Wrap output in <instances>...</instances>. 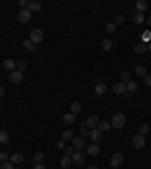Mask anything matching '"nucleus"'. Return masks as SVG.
Listing matches in <instances>:
<instances>
[{
    "label": "nucleus",
    "instance_id": "obj_11",
    "mask_svg": "<svg viewBox=\"0 0 151 169\" xmlns=\"http://www.w3.org/2000/svg\"><path fill=\"white\" fill-rule=\"evenodd\" d=\"M86 151H88L89 156L95 157V156H98V154H100V145H97V144L88 145V146H86Z\"/></svg>",
    "mask_w": 151,
    "mask_h": 169
},
{
    "label": "nucleus",
    "instance_id": "obj_5",
    "mask_svg": "<svg viewBox=\"0 0 151 169\" xmlns=\"http://www.w3.org/2000/svg\"><path fill=\"white\" fill-rule=\"evenodd\" d=\"M132 144H133V146L136 148V150H142L143 146H145V136L142 135H136L133 137V141H132Z\"/></svg>",
    "mask_w": 151,
    "mask_h": 169
},
{
    "label": "nucleus",
    "instance_id": "obj_18",
    "mask_svg": "<svg viewBox=\"0 0 151 169\" xmlns=\"http://www.w3.org/2000/svg\"><path fill=\"white\" fill-rule=\"evenodd\" d=\"M70 109H71V113H73V115H79V113L82 112V104L79 101H73L71 106H70Z\"/></svg>",
    "mask_w": 151,
    "mask_h": 169
},
{
    "label": "nucleus",
    "instance_id": "obj_6",
    "mask_svg": "<svg viewBox=\"0 0 151 169\" xmlns=\"http://www.w3.org/2000/svg\"><path fill=\"white\" fill-rule=\"evenodd\" d=\"M9 82L12 84H18L23 82V73H20V71H12V73H9Z\"/></svg>",
    "mask_w": 151,
    "mask_h": 169
},
{
    "label": "nucleus",
    "instance_id": "obj_21",
    "mask_svg": "<svg viewBox=\"0 0 151 169\" xmlns=\"http://www.w3.org/2000/svg\"><path fill=\"white\" fill-rule=\"evenodd\" d=\"M134 73H136V76L139 77H145L147 76V68L143 67V65H136V68H134Z\"/></svg>",
    "mask_w": 151,
    "mask_h": 169
},
{
    "label": "nucleus",
    "instance_id": "obj_51",
    "mask_svg": "<svg viewBox=\"0 0 151 169\" xmlns=\"http://www.w3.org/2000/svg\"><path fill=\"white\" fill-rule=\"evenodd\" d=\"M0 107H2V100H0Z\"/></svg>",
    "mask_w": 151,
    "mask_h": 169
},
{
    "label": "nucleus",
    "instance_id": "obj_9",
    "mask_svg": "<svg viewBox=\"0 0 151 169\" xmlns=\"http://www.w3.org/2000/svg\"><path fill=\"white\" fill-rule=\"evenodd\" d=\"M73 148H74V151H82L83 148H86V144H85V141L82 137H74L73 141Z\"/></svg>",
    "mask_w": 151,
    "mask_h": 169
},
{
    "label": "nucleus",
    "instance_id": "obj_33",
    "mask_svg": "<svg viewBox=\"0 0 151 169\" xmlns=\"http://www.w3.org/2000/svg\"><path fill=\"white\" fill-rule=\"evenodd\" d=\"M42 160H44V154H42V152H36V154L34 156L35 163H42Z\"/></svg>",
    "mask_w": 151,
    "mask_h": 169
},
{
    "label": "nucleus",
    "instance_id": "obj_49",
    "mask_svg": "<svg viewBox=\"0 0 151 169\" xmlns=\"http://www.w3.org/2000/svg\"><path fill=\"white\" fill-rule=\"evenodd\" d=\"M88 169H98V168H97V166H94V165H92V166H88Z\"/></svg>",
    "mask_w": 151,
    "mask_h": 169
},
{
    "label": "nucleus",
    "instance_id": "obj_7",
    "mask_svg": "<svg viewBox=\"0 0 151 169\" xmlns=\"http://www.w3.org/2000/svg\"><path fill=\"white\" fill-rule=\"evenodd\" d=\"M86 122V127L88 128H98V124H100V119L97 115H91V116H88V119L85 121Z\"/></svg>",
    "mask_w": 151,
    "mask_h": 169
},
{
    "label": "nucleus",
    "instance_id": "obj_16",
    "mask_svg": "<svg viewBox=\"0 0 151 169\" xmlns=\"http://www.w3.org/2000/svg\"><path fill=\"white\" fill-rule=\"evenodd\" d=\"M95 94L98 95V97H101V95H104V94L107 92V86L104 83H98V84H95Z\"/></svg>",
    "mask_w": 151,
    "mask_h": 169
},
{
    "label": "nucleus",
    "instance_id": "obj_22",
    "mask_svg": "<svg viewBox=\"0 0 151 169\" xmlns=\"http://www.w3.org/2000/svg\"><path fill=\"white\" fill-rule=\"evenodd\" d=\"M73 139H74V131H71V130H65V131L62 133V141H64V142L73 141Z\"/></svg>",
    "mask_w": 151,
    "mask_h": 169
},
{
    "label": "nucleus",
    "instance_id": "obj_30",
    "mask_svg": "<svg viewBox=\"0 0 151 169\" xmlns=\"http://www.w3.org/2000/svg\"><path fill=\"white\" fill-rule=\"evenodd\" d=\"M148 131H150V125L148 124H141L139 125V135L145 136V135H148Z\"/></svg>",
    "mask_w": 151,
    "mask_h": 169
},
{
    "label": "nucleus",
    "instance_id": "obj_47",
    "mask_svg": "<svg viewBox=\"0 0 151 169\" xmlns=\"http://www.w3.org/2000/svg\"><path fill=\"white\" fill-rule=\"evenodd\" d=\"M124 95H126L127 98H132V97H133V94H132V92H128V91H127V92L124 94Z\"/></svg>",
    "mask_w": 151,
    "mask_h": 169
},
{
    "label": "nucleus",
    "instance_id": "obj_52",
    "mask_svg": "<svg viewBox=\"0 0 151 169\" xmlns=\"http://www.w3.org/2000/svg\"><path fill=\"white\" fill-rule=\"evenodd\" d=\"M17 169H21V168H17Z\"/></svg>",
    "mask_w": 151,
    "mask_h": 169
},
{
    "label": "nucleus",
    "instance_id": "obj_20",
    "mask_svg": "<svg viewBox=\"0 0 151 169\" xmlns=\"http://www.w3.org/2000/svg\"><path fill=\"white\" fill-rule=\"evenodd\" d=\"M147 50H148V49H147V44H145V42H139V44L134 45V51H136L138 54H143Z\"/></svg>",
    "mask_w": 151,
    "mask_h": 169
},
{
    "label": "nucleus",
    "instance_id": "obj_34",
    "mask_svg": "<svg viewBox=\"0 0 151 169\" xmlns=\"http://www.w3.org/2000/svg\"><path fill=\"white\" fill-rule=\"evenodd\" d=\"M80 135H82V137H88V136L91 135V131L86 128V127H80V131H79Z\"/></svg>",
    "mask_w": 151,
    "mask_h": 169
},
{
    "label": "nucleus",
    "instance_id": "obj_28",
    "mask_svg": "<svg viewBox=\"0 0 151 169\" xmlns=\"http://www.w3.org/2000/svg\"><path fill=\"white\" fill-rule=\"evenodd\" d=\"M138 89H139V84L136 83V82H130V83H127V91H128V92H136V91H138Z\"/></svg>",
    "mask_w": 151,
    "mask_h": 169
},
{
    "label": "nucleus",
    "instance_id": "obj_31",
    "mask_svg": "<svg viewBox=\"0 0 151 169\" xmlns=\"http://www.w3.org/2000/svg\"><path fill=\"white\" fill-rule=\"evenodd\" d=\"M26 67H27V64H26L24 60H18V62H17V67H15V69H17V71H20V73H23V71L26 69Z\"/></svg>",
    "mask_w": 151,
    "mask_h": 169
},
{
    "label": "nucleus",
    "instance_id": "obj_43",
    "mask_svg": "<svg viewBox=\"0 0 151 169\" xmlns=\"http://www.w3.org/2000/svg\"><path fill=\"white\" fill-rule=\"evenodd\" d=\"M56 148H58V150H64V148H65V142H64V141H59L58 144H56Z\"/></svg>",
    "mask_w": 151,
    "mask_h": 169
},
{
    "label": "nucleus",
    "instance_id": "obj_39",
    "mask_svg": "<svg viewBox=\"0 0 151 169\" xmlns=\"http://www.w3.org/2000/svg\"><path fill=\"white\" fill-rule=\"evenodd\" d=\"M150 38H151V33L148 32V30H145V32L142 33V39H143V41H148V42H150Z\"/></svg>",
    "mask_w": 151,
    "mask_h": 169
},
{
    "label": "nucleus",
    "instance_id": "obj_8",
    "mask_svg": "<svg viewBox=\"0 0 151 169\" xmlns=\"http://www.w3.org/2000/svg\"><path fill=\"white\" fill-rule=\"evenodd\" d=\"M89 137L94 141V144H100L101 141H103V131H101L100 128H94V130H91Z\"/></svg>",
    "mask_w": 151,
    "mask_h": 169
},
{
    "label": "nucleus",
    "instance_id": "obj_29",
    "mask_svg": "<svg viewBox=\"0 0 151 169\" xmlns=\"http://www.w3.org/2000/svg\"><path fill=\"white\" fill-rule=\"evenodd\" d=\"M59 163H60V166H62V168H68V166H70V163H71V157L64 156V157L60 159V161H59Z\"/></svg>",
    "mask_w": 151,
    "mask_h": 169
},
{
    "label": "nucleus",
    "instance_id": "obj_36",
    "mask_svg": "<svg viewBox=\"0 0 151 169\" xmlns=\"http://www.w3.org/2000/svg\"><path fill=\"white\" fill-rule=\"evenodd\" d=\"M64 151H65V156L71 157V156H73V152H74V148H73V146H65V148H64Z\"/></svg>",
    "mask_w": 151,
    "mask_h": 169
},
{
    "label": "nucleus",
    "instance_id": "obj_27",
    "mask_svg": "<svg viewBox=\"0 0 151 169\" xmlns=\"http://www.w3.org/2000/svg\"><path fill=\"white\" fill-rule=\"evenodd\" d=\"M110 122L109 121H100V124H98V128H100L101 131H109L110 130Z\"/></svg>",
    "mask_w": 151,
    "mask_h": 169
},
{
    "label": "nucleus",
    "instance_id": "obj_45",
    "mask_svg": "<svg viewBox=\"0 0 151 169\" xmlns=\"http://www.w3.org/2000/svg\"><path fill=\"white\" fill-rule=\"evenodd\" d=\"M18 5L24 8V6H27V2H26V0H18Z\"/></svg>",
    "mask_w": 151,
    "mask_h": 169
},
{
    "label": "nucleus",
    "instance_id": "obj_19",
    "mask_svg": "<svg viewBox=\"0 0 151 169\" xmlns=\"http://www.w3.org/2000/svg\"><path fill=\"white\" fill-rule=\"evenodd\" d=\"M62 121H64V124H67V125H71V124H74L76 115H73V113H65V115L62 116Z\"/></svg>",
    "mask_w": 151,
    "mask_h": 169
},
{
    "label": "nucleus",
    "instance_id": "obj_1",
    "mask_svg": "<svg viewBox=\"0 0 151 169\" xmlns=\"http://www.w3.org/2000/svg\"><path fill=\"white\" fill-rule=\"evenodd\" d=\"M126 124V116H124V113H115L113 116H112V124L110 125L113 127V128H121V127H124Z\"/></svg>",
    "mask_w": 151,
    "mask_h": 169
},
{
    "label": "nucleus",
    "instance_id": "obj_14",
    "mask_svg": "<svg viewBox=\"0 0 151 169\" xmlns=\"http://www.w3.org/2000/svg\"><path fill=\"white\" fill-rule=\"evenodd\" d=\"M27 9H29L30 12H38V11L41 9V3H39V2H35V0L27 2Z\"/></svg>",
    "mask_w": 151,
    "mask_h": 169
},
{
    "label": "nucleus",
    "instance_id": "obj_32",
    "mask_svg": "<svg viewBox=\"0 0 151 169\" xmlns=\"http://www.w3.org/2000/svg\"><path fill=\"white\" fill-rule=\"evenodd\" d=\"M115 30H117V24H115V23H109V24L106 26V32L109 35L115 33Z\"/></svg>",
    "mask_w": 151,
    "mask_h": 169
},
{
    "label": "nucleus",
    "instance_id": "obj_24",
    "mask_svg": "<svg viewBox=\"0 0 151 169\" xmlns=\"http://www.w3.org/2000/svg\"><path fill=\"white\" fill-rule=\"evenodd\" d=\"M133 21L136 23V24H142L143 21H145V17H143V14H141V12H134Z\"/></svg>",
    "mask_w": 151,
    "mask_h": 169
},
{
    "label": "nucleus",
    "instance_id": "obj_48",
    "mask_svg": "<svg viewBox=\"0 0 151 169\" xmlns=\"http://www.w3.org/2000/svg\"><path fill=\"white\" fill-rule=\"evenodd\" d=\"M147 49H148V51H151V41L147 44Z\"/></svg>",
    "mask_w": 151,
    "mask_h": 169
},
{
    "label": "nucleus",
    "instance_id": "obj_15",
    "mask_svg": "<svg viewBox=\"0 0 151 169\" xmlns=\"http://www.w3.org/2000/svg\"><path fill=\"white\" fill-rule=\"evenodd\" d=\"M147 9H148V3H147L145 0H138V2H136V11H138V12L143 14Z\"/></svg>",
    "mask_w": 151,
    "mask_h": 169
},
{
    "label": "nucleus",
    "instance_id": "obj_38",
    "mask_svg": "<svg viewBox=\"0 0 151 169\" xmlns=\"http://www.w3.org/2000/svg\"><path fill=\"white\" fill-rule=\"evenodd\" d=\"M143 83L147 84L148 88H151V76H150V74H147V76L143 77Z\"/></svg>",
    "mask_w": 151,
    "mask_h": 169
},
{
    "label": "nucleus",
    "instance_id": "obj_3",
    "mask_svg": "<svg viewBox=\"0 0 151 169\" xmlns=\"http://www.w3.org/2000/svg\"><path fill=\"white\" fill-rule=\"evenodd\" d=\"M30 18H32V12L27 8L18 11V21H20V23H29Z\"/></svg>",
    "mask_w": 151,
    "mask_h": 169
},
{
    "label": "nucleus",
    "instance_id": "obj_2",
    "mask_svg": "<svg viewBox=\"0 0 151 169\" xmlns=\"http://www.w3.org/2000/svg\"><path fill=\"white\" fill-rule=\"evenodd\" d=\"M110 165H112V168H121L122 165H124V156L121 154V152H115L112 157H110Z\"/></svg>",
    "mask_w": 151,
    "mask_h": 169
},
{
    "label": "nucleus",
    "instance_id": "obj_46",
    "mask_svg": "<svg viewBox=\"0 0 151 169\" xmlns=\"http://www.w3.org/2000/svg\"><path fill=\"white\" fill-rule=\"evenodd\" d=\"M5 92H6V89H5L3 86H0V97H3V95H5Z\"/></svg>",
    "mask_w": 151,
    "mask_h": 169
},
{
    "label": "nucleus",
    "instance_id": "obj_17",
    "mask_svg": "<svg viewBox=\"0 0 151 169\" xmlns=\"http://www.w3.org/2000/svg\"><path fill=\"white\" fill-rule=\"evenodd\" d=\"M9 159H11V163H14V165H20L21 161L24 160V157L20 152H14L12 156H9Z\"/></svg>",
    "mask_w": 151,
    "mask_h": 169
},
{
    "label": "nucleus",
    "instance_id": "obj_23",
    "mask_svg": "<svg viewBox=\"0 0 151 169\" xmlns=\"http://www.w3.org/2000/svg\"><path fill=\"white\" fill-rule=\"evenodd\" d=\"M9 142V135H8V131L3 128V130H0V144H8Z\"/></svg>",
    "mask_w": 151,
    "mask_h": 169
},
{
    "label": "nucleus",
    "instance_id": "obj_25",
    "mask_svg": "<svg viewBox=\"0 0 151 169\" xmlns=\"http://www.w3.org/2000/svg\"><path fill=\"white\" fill-rule=\"evenodd\" d=\"M101 49H103L104 51H109L110 49H112V39H109V38L103 39V42H101Z\"/></svg>",
    "mask_w": 151,
    "mask_h": 169
},
{
    "label": "nucleus",
    "instance_id": "obj_12",
    "mask_svg": "<svg viewBox=\"0 0 151 169\" xmlns=\"http://www.w3.org/2000/svg\"><path fill=\"white\" fill-rule=\"evenodd\" d=\"M15 67H17V62L12 60V59H6L5 62H3V68H5L6 71H9V73L15 71Z\"/></svg>",
    "mask_w": 151,
    "mask_h": 169
},
{
    "label": "nucleus",
    "instance_id": "obj_41",
    "mask_svg": "<svg viewBox=\"0 0 151 169\" xmlns=\"http://www.w3.org/2000/svg\"><path fill=\"white\" fill-rule=\"evenodd\" d=\"M38 50H39V45H38V44H32V47L29 49V51H30V53H36Z\"/></svg>",
    "mask_w": 151,
    "mask_h": 169
},
{
    "label": "nucleus",
    "instance_id": "obj_44",
    "mask_svg": "<svg viewBox=\"0 0 151 169\" xmlns=\"http://www.w3.org/2000/svg\"><path fill=\"white\" fill-rule=\"evenodd\" d=\"M34 169H47V168H45L42 163H36V165L34 166Z\"/></svg>",
    "mask_w": 151,
    "mask_h": 169
},
{
    "label": "nucleus",
    "instance_id": "obj_10",
    "mask_svg": "<svg viewBox=\"0 0 151 169\" xmlns=\"http://www.w3.org/2000/svg\"><path fill=\"white\" fill-rule=\"evenodd\" d=\"M71 161H74L76 165H82L85 161V156L80 151H74L73 156H71Z\"/></svg>",
    "mask_w": 151,
    "mask_h": 169
},
{
    "label": "nucleus",
    "instance_id": "obj_40",
    "mask_svg": "<svg viewBox=\"0 0 151 169\" xmlns=\"http://www.w3.org/2000/svg\"><path fill=\"white\" fill-rule=\"evenodd\" d=\"M32 44H34V42L30 41V39H24V41H23V45H24V49H27V50L32 47Z\"/></svg>",
    "mask_w": 151,
    "mask_h": 169
},
{
    "label": "nucleus",
    "instance_id": "obj_37",
    "mask_svg": "<svg viewBox=\"0 0 151 169\" xmlns=\"http://www.w3.org/2000/svg\"><path fill=\"white\" fill-rule=\"evenodd\" d=\"M9 159V154L8 152H0V161L2 163H5V161Z\"/></svg>",
    "mask_w": 151,
    "mask_h": 169
},
{
    "label": "nucleus",
    "instance_id": "obj_50",
    "mask_svg": "<svg viewBox=\"0 0 151 169\" xmlns=\"http://www.w3.org/2000/svg\"><path fill=\"white\" fill-rule=\"evenodd\" d=\"M147 21H148V26H151V15L148 17V20H147Z\"/></svg>",
    "mask_w": 151,
    "mask_h": 169
},
{
    "label": "nucleus",
    "instance_id": "obj_35",
    "mask_svg": "<svg viewBox=\"0 0 151 169\" xmlns=\"http://www.w3.org/2000/svg\"><path fill=\"white\" fill-rule=\"evenodd\" d=\"M0 169H15L14 168V163H11V161H5V163H2V166H0Z\"/></svg>",
    "mask_w": 151,
    "mask_h": 169
},
{
    "label": "nucleus",
    "instance_id": "obj_42",
    "mask_svg": "<svg viewBox=\"0 0 151 169\" xmlns=\"http://www.w3.org/2000/svg\"><path fill=\"white\" fill-rule=\"evenodd\" d=\"M124 23V17L122 15H118L117 18H115V24H122Z\"/></svg>",
    "mask_w": 151,
    "mask_h": 169
},
{
    "label": "nucleus",
    "instance_id": "obj_4",
    "mask_svg": "<svg viewBox=\"0 0 151 169\" xmlns=\"http://www.w3.org/2000/svg\"><path fill=\"white\" fill-rule=\"evenodd\" d=\"M30 41L34 42V44H38L39 45V42L44 39V33H42L41 29H34L32 32H30V38H29Z\"/></svg>",
    "mask_w": 151,
    "mask_h": 169
},
{
    "label": "nucleus",
    "instance_id": "obj_13",
    "mask_svg": "<svg viewBox=\"0 0 151 169\" xmlns=\"http://www.w3.org/2000/svg\"><path fill=\"white\" fill-rule=\"evenodd\" d=\"M112 89H113V92L118 94V95H119V94H126L127 92V84L118 82V83L113 84V88H112Z\"/></svg>",
    "mask_w": 151,
    "mask_h": 169
},
{
    "label": "nucleus",
    "instance_id": "obj_26",
    "mask_svg": "<svg viewBox=\"0 0 151 169\" xmlns=\"http://www.w3.org/2000/svg\"><path fill=\"white\" fill-rule=\"evenodd\" d=\"M132 82V76H130V73H127V71H124V73H121V83H130Z\"/></svg>",
    "mask_w": 151,
    "mask_h": 169
}]
</instances>
